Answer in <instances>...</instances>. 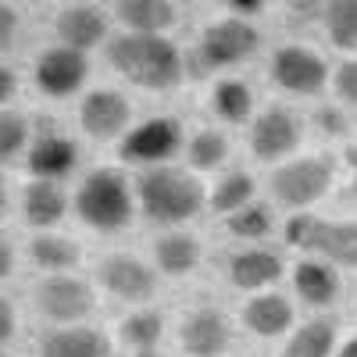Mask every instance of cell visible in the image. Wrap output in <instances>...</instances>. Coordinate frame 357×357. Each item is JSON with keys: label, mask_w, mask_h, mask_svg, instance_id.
Instances as JSON below:
<instances>
[{"label": "cell", "mask_w": 357, "mask_h": 357, "mask_svg": "<svg viewBox=\"0 0 357 357\" xmlns=\"http://www.w3.org/2000/svg\"><path fill=\"white\" fill-rule=\"evenodd\" d=\"M107 57L114 72H122L139 89L165 93V89L183 82V54L168 36H136V33L114 36Z\"/></svg>", "instance_id": "6da1fadb"}, {"label": "cell", "mask_w": 357, "mask_h": 357, "mask_svg": "<svg viewBox=\"0 0 357 357\" xmlns=\"http://www.w3.org/2000/svg\"><path fill=\"white\" fill-rule=\"evenodd\" d=\"M139 207L146 222L154 225H178V222H190L200 215L204 207V186L197 183V175L186 168H175V165H158V168H146L139 175Z\"/></svg>", "instance_id": "7a4b0ae2"}, {"label": "cell", "mask_w": 357, "mask_h": 357, "mask_svg": "<svg viewBox=\"0 0 357 357\" xmlns=\"http://www.w3.org/2000/svg\"><path fill=\"white\" fill-rule=\"evenodd\" d=\"M75 215L97 232H118L132 222V193L118 168L89 172L75 193Z\"/></svg>", "instance_id": "3957f363"}, {"label": "cell", "mask_w": 357, "mask_h": 357, "mask_svg": "<svg viewBox=\"0 0 357 357\" xmlns=\"http://www.w3.org/2000/svg\"><path fill=\"white\" fill-rule=\"evenodd\" d=\"M333 178H336V165L329 154H307V158H296L286 161L272 172V193L282 207L289 211H301V207L318 204L325 193L333 190Z\"/></svg>", "instance_id": "277c9868"}, {"label": "cell", "mask_w": 357, "mask_h": 357, "mask_svg": "<svg viewBox=\"0 0 357 357\" xmlns=\"http://www.w3.org/2000/svg\"><path fill=\"white\" fill-rule=\"evenodd\" d=\"M286 243L318 250L329 264L357 268V222H325L318 215H289Z\"/></svg>", "instance_id": "5b68a950"}, {"label": "cell", "mask_w": 357, "mask_h": 357, "mask_svg": "<svg viewBox=\"0 0 357 357\" xmlns=\"http://www.w3.org/2000/svg\"><path fill=\"white\" fill-rule=\"evenodd\" d=\"M261 47V33L243 22V18H218L211 22L200 33V47H197V57L204 68H229V65H240L247 57H254Z\"/></svg>", "instance_id": "8992f818"}, {"label": "cell", "mask_w": 357, "mask_h": 357, "mask_svg": "<svg viewBox=\"0 0 357 357\" xmlns=\"http://www.w3.org/2000/svg\"><path fill=\"white\" fill-rule=\"evenodd\" d=\"M33 301L40 307L43 318L57 321V325H79L82 318L93 314V286L75 279V275H47L36 289H33Z\"/></svg>", "instance_id": "52a82bcc"}, {"label": "cell", "mask_w": 357, "mask_h": 357, "mask_svg": "<svg viewBox=\"0 0 357 357\" xmlns=\"http://www.w3.org/2000/svg\"><path fill=\"white\" fill-rule=\"evenodd\" d=\"M272 79H275L279 89H286V93L314 97L325 89V82H329V68H325L321 54H314L311 47L286 43L272 57Z\"/></svg>", "instance_id": "ba28073f"}, {"label": "cell", "mask_w": 357, "mask_h": 357, "mask_svg": "<svg viewBox=\"0 0 357 357\" xmlns=\"http://www.w3.org/2000/svg\"><path fill=\"white\" fill-rule=\"evenodd\" d=\"M97 279L111 296H118V301H126V304L151 301L154 289H158V279L151 272V264L132 257V254H107L97 264Z\"/></svg>", "instance_id": "9c48e42d"}, {"label": "cell", "mask_w": 357, "mask_h": 357, "mask_svg": "<svg viewBox=\"0 0 357 357\" xmlns=\"http://www.w3.org/2000/svg\"><path fill=\"white\" fill-rule=\"evenodd\" d=\"M301 139H304L301 118L289 107H268L250 129V151L257 161H279L289 158L301 146Z\"/></svg>", "instance_id": "30bf717a"}, {"label": "cell", "mask_w": 357, "mask_h": 357, "mask_svg": "<svg viewBox=\"0 0 357 357\" xmlns=\"http://www.w3.org/2000/svg\"><path fill=\"white\" fill-rule=\"evenodd\" d=\"M232 343V325L215 307H197L178 325V347L186 357H222Z\"/></svg>", "instance_id": "8fae6325"}, {"label": "cell", "mask_w": 357, "mask_h": 357, "mask_svg": "<svg viewBox=\"0 0 357 357\" xmlns=\"http://www.w3.org/2000/svg\"><path fill=\"white\" fill-rule=\"evenodd\" d=\"M132 107L118 89H93L79 104V126L89 139H114L129 129ZM129 136V132H126Z\"/></svg>", "instance_id": "7c38bea8"}, {"label": "cell", "mask_w": 357, "mask_h": 357, "mask_svg": "<svg viewBox=\"0 0 357 357\" xmlns=\"http://www.w3.org/2000/svg\"><path fill=\"white\" fill-rule=\"evenodd\" d=\"M183 143V126L175 118H151L136 129H129V136L122 139V158L132 165H154L172 158Z\"/></svg>", "instance_id": "4fadbf2b"}, {"label": "cell", "mask_w": 357, "mask_h": 357, "mask_svg": "<svg viewBox=\"0 0 357 357\" xmlns=\"http://www.w3.org/2000/svg\"><path fill=\"white\" fill-rule=\"evenodd\" d=\"M89 75V61L82 50L72 47H50L40 54L36 61V86L43 89L47 97H72L82 89Z\"/></svg>", "instance_id": "5bb4252c"}, {"label": "cell", "mask_w": 357, "mask_h": 357, "mask_svg": "<svg viewBox=\"0 0 357 357\" xmlns=\"http://www.w3.org/2000/svg\"><path fill=\"white\" fill-rule=\"evenodd\" d=\"M54 33L61 40V47H72V50H89L104 43L107 36V15L104 8L97 4H65L54 18Z\"/></svg>", "instance_id": "9a60e30c"}, {"label": "cell", "mask_w": 357, "mask_h": 357, "mask_svg": "<svg viewBox=\"0 0 357 357\" xmlns=\"http://www.w3.org/2000/svg\"><path fill=\"white\" fill-rule=\"evenodd\" d=\"M282 272H286V268H282V257L272 254V250H261V247L240 250V254L229 257V282H232L236 289L254 293V296H257V289L279 282Z\"/></svg>", "instance_id": "2e32d148"}, {"label": "cell", "mask_w": 357, "mask_h": 357, "mask_svg": "<svg viewBox=\"0 0 357 357\" xmlns=\"http://www.w3.org/2000/svg\"><path fill=\"white\" fill-rule=\"evenodd\" d=\"M243 325L257 340H275L293 325V304L282 293H257L243 304Z\"/></svg>", "instance_id": "e0dca14e"}, {"label": "cell", "mask_w": 357, "mask_h": 357, "mask_svg": "<svg viewBox=\"0 0 357 357\" xmlns=\"http://www.w3.org/2000/svg\"><path fill=\"white\" fill-rule=\"evenodd\" d=\"M75 158H79V151L68 136L47 132L33 143V151H29V172H33V178H40V183H57V178H65L75 168Z\"/></svg>", "instance_id": "ac0fdd59"}, {"label": "cell", "mask_w": 357, "mask_h": 357, "mask_svg": "<svg viewBox=\"0 0 357 357\" xmlns=\"http://www.w3.org/2000/svg\"><path fill=\"white\" fill-rule=\"evenodd\" d=\"M114 15L136 36H165L178 22V8L168 4V0H122Z\"/></svg>", "instance_id": "d6986e66"}, {"label": "cell", "mask_w": 357, "mask_h": 357, "mask_svg": "<svg viewBox=\"0 0 357 357\" xmlns=\"http://www.w3.org/2000/svg\"><path fill=\"white\" fill-rule=\"evenodd\" d=\"M154 264L172 279L190 275L193 268L200 264V240L193 232H178V229L161 232L154 240Z\"/></svg>", "instance_id": "ffe728a7"}, {"label": "cell", "mask_w": 357, "mask_h": 357, "mask_svg": "<svg viewBox=\"0 0 357 357\" xmlns=\"http://www.w3.org/2000/svg\"><path fill=\"white\" fill-rule=\"evenodd\" d=\"M293 289L296 296H301L304 304L311 307H325V304H333L336 301V293H340V275L333 272V264L329 261H301L293 268Z\"/></svg>", "instance_id": "44dd1931"}, {"label": "cell", "mask_w": 357, "mask_h": 357, "mask_svg": "<svg viewBox=\"0 0 357 357\" xmlns=\"http://www.w3.org/2000/svg\"><path fill=\"white\" fill-rule=\"evenodd\" d=\"M65 207H68V200L57 190V183L33 178L22 193V215H25V225H33V229H54L65 218Z\"/></svg>", "instance_id": "7402d4cb"}, {"label": "cell", "mask_w": 357, "mask_h": 357, "mask_svg": "<svg viewBox=\"0 0 357 357\" xmlns=\"http://www.w3.org/2000/svg\"><path fill=\"white\" fill-rule=\"evenodd\" d=\"M107 343L97 329L86 325H68V329H54L40 343V357H104Z\"/></svg>", "instance_id": "603a6c76"}, {"label": "cell", "mask_w": 357, "mask_h": 357, "mask_svg": "<svg viewBox=\"0 0 357 357\" xmlns=\"http://www.w3.org/2000/svg\"><path fill=\"white\" fill-rule=\"evenodd\" d=\"M29 257H33V264L43 268V272H50V275H65L68 268L79 264L82 250H79L75 240H68V236L43 232V236H36V240L29 243Z\"/></svg>", "instance_id": "cb8c5ba5"}, {"label": "cell", "mask_w": 357, "mask_h": 357, "mask_svg": "<svg viewBox=\"0 0 357 357\" xmlns=\"http://www.w3.org/2000/svg\"><path fill=\"white\" fill-rule=\"evenodd\" d=\"M333 343H336V325L329 318H314V321H304L286 340L279 357H333Z\"/></svg>", "instance_id": "d4e9b609"}, {"label": "cell", "mask_w": 357, "mask_h": 357, "mask_svg": "<svg viewBox=\"0 0 357 357\" xmlns=\"http://www.w3.org/2000/svg\"><path fill=\"white\" fill-rule=\"evenodd\" d=\"M161 336H165V318H161V311H154V307H139V311H132L129 318L118 321V340H122L126 347H132L136 354L154 350Z\"/></svg>", "instance_id": "484cf974"}, {"label": "cell", "mask_w": 357, "mask_h": 357, "mask_svg": "<svg viewBox=\"0 0 357 357\" xmlns=\"http://www.w3.org/2000/svg\"><path fill=\"white\" fill-rule=\"evenodd\" d=\"M211 104H215V114L229 126H243L250 111H254V93L243 79H222L211 93Z\"/></svg>", "instance_id": "4316f807"}, {"label": "cell", "mask_w": 357, "mask_h": 357, "mask_svg": "<svg viewBox=\"0 0 357 357\" xmlns=\"http://www.w3.org/2000/svg\"><path fill=\"white\" fill-rule=\"evenodd\" d=\"M254 175H247V172H229V175H222L218 183H215V190H211V207L218 215H236V211H243V207H250L254 204Z\"/></svg>", "instance_id": "83f0119b"}, {"label": "cell", "mask_w": 357, "mask_h": 357, "mask_svg": "<svg viewBox=\"0 0 357 357\" xmlns=\"http://www.w3.org/2000/svg\"><path fill=\"white\" fill-rule=\"evenodd\" d=\"M325 36L336 50H357V0L325 4Z\"/></svg>", "instance_id": "f1b7e54d"}, {"label": "cell", "mask_w": 357, "mask_h": 357, "mask_svg": "<svg viewBox=\"0 0 357 357\" xmlns=\"http://www.w3.org/2000/svg\"><path fill=\"white\" fill-rule=\"evenodd\" d=\"M186 158H190V168L211 172V168H218V165L229 158V139H225L218 129H200V132L186 143Z\"/></svg>", "instance_id": "f546056e"}, {"label": "cell", "mask_w": 357, "mask_h": 357, "mask_svg": "<svg viewBox=\"0 0 357 357\" xmlns=\"http://www.w3.org/2000/svg\"><path fill=\"white\" fill-rule=\"evenodd\" d=\"M225 229L236 236V240H264L272 232V211L264 204H250L243 211H236L225 218Z\"/></svg>", "instance_id": "4dcf8cb0"}, {"label": "cell", "mask_w": 357, "mask_h": 357, "mask_svg": "<svg viewBox=\"0 0 357 357\" xmlns=\"http://www.w3.org/2000/svg\"><path fill=\"white\" fill-rule=\"evenodd\" d=\"M25 143H29V122L18 111H4L0 114V158L22 154Z\"/></svg>", "instance_id": "1f68e13d"}, {"label": "cell", "mask_w": 357, "mask_h": 357, "mask_svg": "<svg viewBox=\"0 0 357 357\" xmlns=\"http://www.w3.org/2000/svg\"><path fill=\"white\" fill-rule=\"evenodd\" d=\"M333 89L336 97L347 104V107H357V57H350V61H343L333 75Z\"/></svg>", "instance_id": "d6a6232c"}, {"label": "cell", "mask_w": 357, "mask_h": 357, "mask_svg": "<svg viewBox=\"0 0 357 357\" xmlns=\"http://www.w3.org/2000/svg\"><path fill=\"white\" fill-rule=\"evenodd\" d=\"M314 126L325 136H343L347 132V114H343V107H318L314 111Z\"/></svg>", "instance_id": "836d02e7"}, {"label": "cell", "mask_w": 357, "mask_h": 357, "mask_svg": "<svg viewBox=\"0 0 357 357\" xmlns=\"http://www.w3.org/2000/svg\"><path fill=\"white\" fill-rule=\"evenodd\" d=\"M15 29H18V11L4 4V8H0V43H4V47H11Z\"/></svg>", "instance_id": "e575fe53"}, {"label": "cell", "mask_w": 357, "mask_h": 357, "mask_svg": "<svg viewBox=\"0 0 357 357\" xmlns=\"http://www.w3.org/2000/svg\"><path fill=\"white\" fill-rule=\"evenodd\" d=\"M15 325H18L15 304H11V301H0V340H4V343L15 336Z\"/></svg>", "instance_id": "d590c367"}, {"label": "cell", "mask_w": 357, "mask_h": 357, "mask_svg": "<svg viewBox=\"0 0 357 357\" xmlns=\"http://www.w3.org/2000/svg\"><path fill=\"white\" fill-rule=\"evenodd\" d=\"M261 11H264L261 0H229V15H232V18L250 22V15H261Z\"/></svg>", "instance_id": "8d00e7d4"}, {"label": "cell", "mask_w": 357, "mask_h": 357, "mask_svg": "<svg viewBox=\"0 0 357 357\" xmlns=\"http://www.w3.org/2000/svg\"><path fill=\"white\" fill-rule=\"evenodd\" d=\"M15 89H18V79H15V72L11 68H0V100H11L15 97Z\"/></svg>", "instance_id": "74e56055"}, {"label": "cell", "mask_w": 357, "mask_h": 357, "mask_svg": "<svg viewBox=\"0 0 357 357\" xmlns=\"http://www.w3.org/2000/svg\"><path fill=\"white\" fill-rule=\"evenodd\" d=\"M15 272V250H11V243L4 240V243H0V275H11Z\"/></svg>", "instance_id": "f35d334b"}, {"label": "cell", "mask_w": 357, "mask_h": 357, "mask_svg": "<svg viewBox=\"0 0 357 357\" xmlns=\"http://www.w3.org/2000/svg\"><path fill=\"white\" fill-rule=\"evenodd\" d=\"M336 357H357V336H354L350 343H343V350H340Z\"/></svg>", "instance_id": "ab89813d"}, {"label": "cell", "mask_w": 357, "mask_h": 357, "mask_svg": "<svg viewBox=\"0 0 357 357\" xmlns=\"http://www.w3.org/2000/svg\"><path fill=\"white\" fill-rule=\"evenodd\" d=\"M347 165L357 172V146H350V151H347Z\"/></svg>", "instance_id": "60d3db41"}, {"label": "cell", "mask_w": 357, "mask_h": 357, "mask_svg": "<svg viewBox=\"0 0 357 357\" xmlns=\"http://www.w3.org/2000/svg\"><path fill=\"white\" fill-rule=\"evenodd\" d=\"M136 357H161L158 350H143V354H136Z\"/></svg>", "instance_id": "b9f144b4"}]
</instances>
